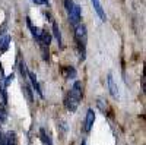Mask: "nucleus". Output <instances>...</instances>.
Instances as JSON below:
<instances>
[{"label":"nucleus","instance_id":"1","mask_svg":"<svg viewBox=\"0 0 146 145\" xmlns=\"http://www.w3.org/2000/svg\"><path fill=\"white\" fill-rule=\"evenodd\" d=\"M82 95H83V90H82V82L76 81L73 84L72 90L69 91L67 97H66V107L69 112H76V108L82 100Z\"/></svg>","mask_w":146,"mask_h":145},{"label":"nucleus","instance_id":"2","mask_svg":"<svg viewBox=\"0 0 146 145\" xmlns=\"http://www.w3.org/2000/svg\"><path fill=\"white\" fill-rule=\"evenodd\" d=\"M75 40H76L78 45H86L88 31H86V27L83 23H78L75 27Z\"/></svg>","mask_w":146,"mask_h":145},{"label":"nucleus","instance_id":"3","mask_svg":"<svg viewBox=\"0 0 146 145\" xmlns=\"http://www.w3.org/2000/svg\"><path fill=\"white\" fill-rule=\"evenodd\" d=\"M69 13V21L73 27H76L78 23H80V18H82V10L79 5H73V7L67 12Z\"/></svg>","mask_w":146,"mask_h":145},{"label":"nucleus","instance_id":"4","mask_svg":"<svg viewBox=\"0 0 146 145\" xmlns=\"http://www.w3.org/2000/svg\"><path fill=\"white\" fill-rule=\"evenodd\" d=\"M107 85H108L110 94H111L114 98H118V95H120L118 94V87H117V84H115V81H114L111 74H108V76H107Z\"/></svg>","mask_w":146,"mask_h":145},{"label":"nucleus","instance_id":"5","mask_svg":"<svg viewBox=\"0 0 146 145\" xmlns=\"http://www.w3.org/2000/svg\"><path fill=\"white\" fill-rule=\"evenodd\" d=\"M94 122H95V112L92 108H89L86 112V117H85V130L89 132L94 126Z\"/></svg>","mask_w":146,"mask_h":145},{"label":"nucleus","instance_id":"6","mask_svg":"<svg viewBox=\"0 0 146 145\" xmlns=\"http://www.w3.org/2000/svg\"><path fill=\"white\" fill-rule=\"evenodd\" d=\"M91 2H92V5H94L95 12L98 13L100 19L105 22V21H107V15H105V12H104V9H102V6H101V2H100V0H91Z\"/></svg>","mask_w":146,"mask_h":145},{"label":"nucleus","instance_id":"7","mask_svg":"<svg viewBox=\"0 0 146 145\" xmlns=\"http://www.w3.org/2000/svg\"><path fill=\"white\" fill-rule=\"evenodd\" d=\"M28 78L31 79V84H32V87H34V90H35V92L38 94L41 98H42V91H41V87H40V84H38V81H36V76H35V74L34 72H28Z\"/></svg>","mask_w":146,"mask_h":145},{"label":"nucleus","instance_id":"8","mask_svg":"<svg viewBox=\"0 0 146 145\" xmlns=\"http://www.w3.org/2000/svg\"><path fill=\"white\" fill-rule=\"evenodd\" d=\"M27 23H28V27H29V29H31V32H32V35H34V38L40 41V38H41V34H42V29H40V28L34 27L32 23H31V21H29V18L27 19Z\"/></svg>","mask_w":146,"mask_h":145},{"label":"nucleus","instance_id":"9","mask_svg":"<svg viewBox=\"0 0 146 145\" xmlns=\"http://www.w3.org/2000/svg\"><path fill=\"white\" fill-rule=\"evenodd\" d=\"M9 44H10V35H3L0 38V51H6L9 48Z\"/></svg>","mask_w":146,"mask_h":145},{"label":"nucleus","instance_id":"10","mask_svg":"<svg viewBox=\"0 0 146 145\" xmlns=\"http://www.w3.org/2000/svg\"><path fill=\"white\" fill-rule=\"evenodd\" d=\"M40 41H41V44H42V45L48 47V45H50V43H51V34H50V32H47V31H42Z\"/></svg>","mask_w":146,"mask_h":145},{"label":"nucleus","instance_id":"11","mask_svg":"<svg viewBox=\"0 0 146 145\" xmlns=\"http://www.w3.org/2000/svg\"><path fill=\"white\" fill-rule=\"evenodd\" d=\"M53 34H54V37H56L58 45H62V32H60V28H58V25L56 22L53 23Z\"/></svg>","mask_w":146,"mask_h":145},{"label":"nucleus","instance_id":"12","mask_svg":"<svg viewBox=\"0 0 146 145\" xmlns=\"http://www.w3.org/2000/svg\"><path fill=\"white\" fill-rule=\"evenodd\" d=\"M63 74H64V76H66L67 79H73V78L76 76V70H75V67L67 66V67L63 69Z\"/></svg>","mask_w":146,"mask_h":145},{"label":"nucleus","instance_id":"13","mask_svg":"<svg viewBox=\"0 0 146 145\" xmlns=\"http://www.w3.org/2000/svg\"><path fill=\"white\" fill-rule=\"evenodd\" d=\"M22 90H23V94L27 95L28 101H29V103H32V101H34V95H32V91H31V88H29L28 85H23V87H22Z\"/></svg>","mask_w":146,"mask_h":145},{"label":"nucleus","instance_id":"14","mask_svg":"<svg viewBox=\"0 0 146 145\" xmlns=\"http://www.w3.org/2000/svg\"><path fill=\"white\" fill-rule=\"evenodd\" d=\"M40 135H41V139H42V142H44V144H47V145H53V142H51L50 136H48V135L45 134V130H44V129H41V130H40Z\"/></svg>","mask_w":146,"mask_h":145},{"label":"nucleus","instance_id":"15","mask_svg":"<svg viewBox=\"0 0 146 145\" xmlns=\"http://www.w3.org/2000/svg\"><path fill=\"white\" fill-rule=\"evenodd\" d=\"M7 145H16V135H15V132H9V134H7Z\"/></svg>","mask_w":146,"mask_h":145},{"label":"nucleus","instance_id":"16","mask_svg":"<svg viewBox=\"0 0 146 145\" xmlns=\"http://www.w3.org/2000/svg\"><path fill=\"white\" fill-rule=\"evenodd\" d=\"M19 69H21L22 76H23V78H28V69H27V65H25V62H23V60L19 63Z\"/></svg>","mask_w":146,"mask_h":145},{"label":"nucleus","instance_id":"17","mask_svg":"<svg viewBox=\"0 0 146 145\" xmlns=\"http://www.w3.org/2000/svg\"><path fill=\"white\" fill-rule=\"evenodd\" d=\"M73 5H75V3H73V0H64V7H66L67 12L73 7Z\"/></svg>","mask_w":146,"mask_h":145},{"label":"nucleus","instance_id":"18","mask_svg":"<svg viewBox=\"0 0 146 145\" xmlns=\"http://www.w3.org/2000/svg\"><path fill=\"white\" fill-rule=\"evenodd\" d=\"M32 2H34L35 5H47L48 0H32Z\"/></svg>","mask_w":146,"mask_h":145},{"label":"nucleus","instance_id":"19","mask_svg":"<svg viewBox=\"0 0 146 145\" xmlns=\"http://www.w3.org/2000/svg\"><path fill=\"white\" fill-rule=\"evenodd\" d=\"M13 78H15V75H13V74H10V75L6 78V85H9V84H10V81H13Z\"/></svg>","mask_w":146,"mask_h":145},{"label":"nucleus","instance_id":"20","mask_svg":"<svg viewBox=\"0 0 146 145\" xmlns=\"http://www.w3.org/2000/svg\"><path fill=\"white\" fill-rule=\"evenodd\" d=\"M82 145H86V142H83V144H82Z\"/></svg>","mask_w":146,"mask_h":145}]
</instances>
